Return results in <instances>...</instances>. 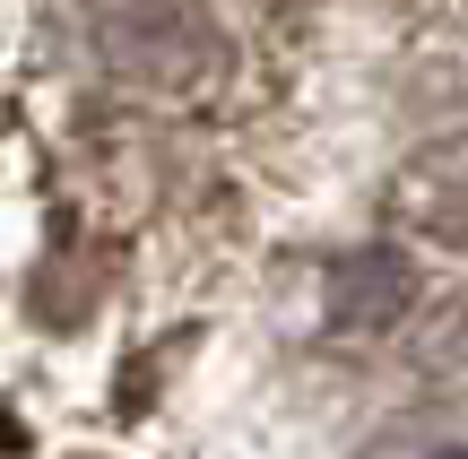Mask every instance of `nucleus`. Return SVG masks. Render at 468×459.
Instances as JSON below:
<instances>
[{
  "label": "nucleus",
  "instance_id": "f257e3e1",
  "mask_svg": "<svg viewBox=\"0 0 468 459\" xmlns=\"http://www.w3.org/2000/svg\"><path fill=\"white\" fill-rule=\"evenodd\" d=\"M452 459H468V451H452Z\"/></svg>",
  "mask_w": 468,
  "mask_h": 459
}]
</instances>
